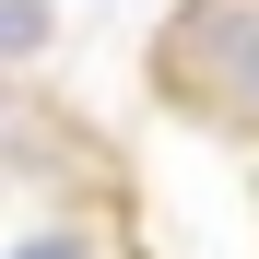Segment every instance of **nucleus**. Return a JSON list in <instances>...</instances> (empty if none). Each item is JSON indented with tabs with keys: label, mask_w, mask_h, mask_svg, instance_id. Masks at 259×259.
<instances>
[{
	"label": "nucleus",
	"mask_w": 259,
	"mask_h": 259,
	"mask_svg": "<svg viewBox=\"0 0 259 259\" xmlns=\"http://www.w3.org/2000/svg\"><path fill=\"white\" fill-rule=\"evenodd\" d=\"M12 259H130V247H118L106 224H24V247H12Z\"/></svg>",
	"instance_id": "nucleus-2"
},
{
	"label": "nucleus",
	"mask_w": 259,
	"mask_h": 259,
	"mask_svg": "<svg viewBox=\"0 0 259 259\" xmlns=\"http://www.w3.org/2000/svg\"><path fill=\"white\" fill-rule=\"evenodd\" d=\"M153 95L259 142V0H177L153 35Z\"/></svg>",
	"instance_id": "nucleus-1"
},
{
	"label": "nucleus",
	"mask_w": 259,
	"mask_h": 259,
	"mask_svg": "<svg viewBox=\"0 0 259 259\" xmlns=\"http://www.w3.org/2000/svg\"><path fill=\"white\" fill-rule=\"evenodd\" d=\"M0 48H12V59L48 48V0H12V12H0Z\"/></svg>",
	"instance_id": "nucleus-3"
}]
</instances>
